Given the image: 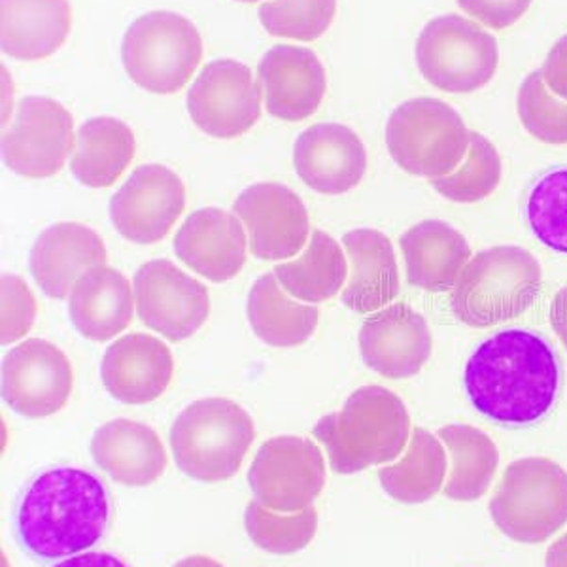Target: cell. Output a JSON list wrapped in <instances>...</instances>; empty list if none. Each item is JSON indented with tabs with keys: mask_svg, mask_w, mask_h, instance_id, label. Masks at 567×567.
I'll return each mask as SVG.
<instances>
[{
	"mask_svg": "<svg viewBox=\"0 0 567 567\" xmlns=\"http://www.w3.org/2000/svg\"><path fill=\"white\" fill-rule=\"evenodd\" d=\"M561 368L539 333L511 328L484 339L465 363L464 390L478 414L524 427L547 416L560 393Z\"/></svg>",
	"mask_w": 567,
	"mask_h": 567,
	"instance_id": "obj_1",
	"label": "cell"
},
{
	"mask_svg": "<svg viewBox=\"0 0 567 567\" xmlns=\"http://www.w3.org/2000/svg\"><path fill=\"white\" fill-rule=\"evenodd\" d=\"M109 523V492L101 478L78 467H55L34 478L16 516L21 545L42 560L93 547Z\"/></svg>",
	"mask_w": 567,
	"mask_h": 567,
	"instance_id": "obj_2",
	"label": "cell"
},
{
	"mask_svg": "<svg viewBox=\"0 0 567 567\" xmlns=\"http://www.w3.org/2000/svg\"><path fill=\"white\" fill-rule=\"evenodd\" d=\"M312 435L339 475L390 464L411 439V416L400 395L384 386H361L341 411L318 422Z\"/></svg>",
	"mask_w": 567,
	"mask_h": 567,
	"instance_id": "obj_3",
	"label": "cell"
},
{
	"mask_svg": "<svg viewBox=\"0 0 567 567\" xmlns=\"http://www.w3.org/2000/svg\"><path fill=\"white\" fill-rule=\"evenodd\" d=\"M539 261L520 246H492L467 261L452 291V312L470 328H492L524 315L542 296Z\"/></svg>",
	"mask_w": 567,
	"mask_h": 567,
	"instance_id": "obj_4",
	"label": "cell"
},
{
	"mask_svg": "<svg viewBox=\"0 0 567 567\" xmlns=\"http://www.w3.org/2000/svg\"><path fill=\"white\" fill-rule=\"evenodd\" d=\"M256 439L250 414L231 400L205 398L187 405L171 427L178 470L203 483L235 477Z\"/></svg>",
	"mask_w": 567,
	"mask_h": 567,
	"instance_id": "obj_5",
	"label": "cell"
},
{
	"mask_svg": "<svg viewBox=\"0 0 567 567\" xmlns=\"http://www.w3.org/2000/svg\"><path fill=\"white\" fill-rule=\"evenodd\" d=\"M470 144L464 117L441 99H411L388 117V152L409 175L430 181L452 175L464 162Z\"/></svg>",
	"mask_w": 567,
	"mask_h": 567,
	"instance_id": "obj_6",
	"label": "cell"
},
{
	"mask_svg": "<svg viewBox=\"0 0 567 567\" xmlns=\"http://www.w3.org/2000/svg\"><path fill=\"white\" fill-rule=\"evenodd\" d=\"M491 516L513 542H547L567 524V471L548 458L516 460L503 471Z\"/></svg>",
	"mask_w": 567,
	"mask_h": 567,
	"instance_id": "obj_7",
	"label": "cell"
},
{
	"mask_svg": "<svg viewBox=\"0 0 567 567\" xmlns=\"http://www.w3.org/2000/svg\"><path fill=\"white\" fill-rule=\"evenodd\" d=\"M203 59L197 27L181 13L150 12L131 23L123 37L122 61L142 90L171 95L186 87Z\"/></svg>",
	"mask_w": 567,
	"mask_h": 567,
	"instance_id": "obj_8",
	"label": "cell"
},
{
	"mask_svg": "<svg viewBox=\"0 0 567 567\" xmlns=\"http://www.w3.org/2000/svg\"><path fill=\"white\" fill-rule=\"evenodd\" d=\"M414 55L425 82L446 93L483 90L499 65L497 40L458 13L430 21L416 40Z\"/></svg>",
	"mask_w": 567,
	"mask_h": 567,
	"instance_id": "obj_9",
	"label": "cell"
},
{
	"mask_svg": "<svg viewBox=\"0 0 567 567\" xmlns=\"http://www.w3.org/2000/svg\"><path fill=\"white\" fill-rule=\"evenodd\" d=\"M254 496L267 509L299 513L309 509L326 486V460L317 443L280 435L259 446L248 471Z\"/></svg>",
	"mask_w": 567,
	"mask_h": 567,
	"instance_id": "obj_10",
	"label": "cell"
},
{
	"mask_svg": "<svg viewBox=\"0 0 567 567\" xmlns=\"http://www.w3.org/2000/svg\"><path fill=\"white\" fill-rule=\"evenodd\" d=\"M136 315L167 341H186L210 315L207 286L168 259H152L133 278Z\"/></svg>",
	"mask_w": 567,
	"mask_h": 567,
	"instance_id": "obj_11",
	"label": "cell"
},
{
	"mask_svg": "<svg viewBox=\"0 0 567 567\" xmlns=\"http://www.w3.org/2000/svg\"><path fill=\"white\" fill-rule=\"evenodd\" d=\"M72 130L74 117L63 104L50 97H23L2 135L4 163L25 178L58 175L74 150Z\"/></svg>",
	"mask_w": 567,
	"mask_h": 567,
	"instance_id": "obj_12",
	"label": "cell"
},
{
	"mask_svg": "<svg viewBox=\"0 0 567 567\" xmlns=\"http://www.w3.org/2000/svg\"><path fill=\"white\" fill-rule=\"evenodd\" d=\"M187 112L208 136L237 138L261 117V91L248 66L218 59L205 65L187 91Z\"/></svg>",
	"mask_w": 567,
	"mask_h": 567,
	"instance_id": "obj_13",
	"label": "cell"
},
{
	"mask_svg": "<svg viewBox=\"0 0 567 567\" xmlns=\"http://www.w3.org/2000/svg\"><path fill=\"white\" fill-rule=\"evenodd\" d=\"M186 208V186L175 171L150 163L135 168L110 199V219L123 239L154 245L167 237Z\"/></svg>",
	"mask_w": 567,
	"mask_h": 567,
	"instance_id": "obj_14",
	"label": "cell"
},
{
	"mask_svg": "<svg viewBox=\"0 0 567 567\" xmlns=\"http://www.w3.org/2000/svg\"><path fill=\"white\" fill-rule=\"evenodd\" d=\"M72 382L65 352L44 339H27L2 358V398L27 419L59 413L71 398Z\"/></svg>",
	"mask_w": 567,
	"mask_h": 567,
	"instance_id": "obj_15",
	"label": "cell"
},
{
	"mask_svg": "<svg viewBox=\"0 0 567 567\" xmlns=\"http://www.w3.org/2000/svg\"><path fill=\"white\" fill-rule=\"evenodd\" d=\"M248 233L250 251L264 261L288 259L303 250L310 219L301 197L277 182L245 189L233 207Z\"/></svg>",
	"mask_w": 567,
	"mask_h": 567,
	"instance_id": "obj_16",
	"label": "cell"
},
{
	"mask_svg": "<svg viewBox=\"0 0 567 567\" xmlns=\"http://www.w3.org/2000/svg\"><path fill=\"white\" fill-rule=\"evenodd\" d=\"M432 349V331L425 318L405 303L390 305L361 326V358L369 369L386 379L419 374Z\"/></svg>",
	"mask_w": 567,
	"mask_h": 567,
	"instance_id": "obj_17",
	"label": "cell"
},
{
	"mask_svg": "<svg viewBox=\"0 0 567 567\" xmlns=\"http://www.w3.org/2000/svg\"><path fill=\"white\" fill-rule=\"evenodd\" d=\"M293 167L305 186L318 194H347L368 171V150L347 125L317 123L297 136Z\"/></svg>",
	"mask_w": 567,
	"mask_h": 567,
	"instance_id": "obj_18",
	"label": "cell"
},
{
	"mask_svg": "<svg viewBox=\"0 0 567 567\" xmlns=\"http://www.w3.org/2000/svg\"><path fill=\"white\" fill-rule=\"evenodd\" d=\"M259 87L271 116L303 122L312 116L328 90V78L317 53L303 45L278 44L258 65Z\"/></svg>",
	"mask_w": 567,
	"mask_h": 567,
	"instance_id": "obj_19",
	"label": "cell"
},
{
	"mask_svg": "<svg viewBox=\"0 0 567 567\" xmlns=\"http://www.w3.org/2000/svg\"><path fill=\"white\" fill-rule=\"evenodd\" d=\"M243 221L235 214L208 207L187 216L175 237L176 258L210 282L221 284L239 275L246 261Z\"/></svg>",
	"mask_w": 567,
	"mask_h": 567,
	"instance_id": "obj_20",
	"label": "cell"
},
{
	"mask_svg": "<svg viewBox=\"0 0 567 567\" xmlns=\"http://www.w3.org/2000/svg\"><path fill=\"white\" fill-rule=\"evenodd\" d=\"M175 374L167 344L146 333H130L112 342L103 355L101 379L114 400L146 405L159 400Z\"/></svg>",
	"mask_w": 567,
	"mask_h": 567,
	"instance_id": "obj_21",
	"label": "cell"
},
{
	"mask_svg": "<svg viewBox=\"0 0 567 567\" xmlns=\"http://www.w3.org/2000/svg\"><path fill=\"white\" fill-rule=\"evenodd\" d=\"M106 265V246L97 233L76 221L48 227L34 240L29 269L40 290L53 299H65L84 272Z\"/></svg>",
	"mask_w": 567,
	"mask_h": 567,
	"instance_id": "obj_22",
	"label": "cell"
},
{
	"mask_svg": "<svg viewBox=\"0 0 567 567\" xmlns=\"http://www.w3.org/2000/svg\"><path fill=\"white\" fill-rule=\"evenodd\" d=\"M342 245L350 261V278L341 301L355 315H373L400 296L401 280L392 240L377 229L344 233Z\"/></svg>",
	"mask_w": 567,
	"mask_h": 567,
	"instance_id": "obj_23",
	"label": "cell"
},
{
	"mask_svg": "<svg viewBox=\"0 0 567 567\" xmlns=\"http://www.w3.org/2000/svg\"><path fill=\"white\" fill-rule=\"evenodd\" d=\"M91 456L101 470L125 486H148L167 470V452L150 425L110 420L91 439Z\"/></svg>",
	"mask_w": 567,
	"mask_h": 567,
	"instance_id": "obj_24",
	"label": "cell"
},
{
	"mask_svg": "<svg viewBox=\"0 0 567 567\" xmlns=\"http://www.w3.org/2000/svg\"><path fill=\"white\" fill-rule=\"evenodd\" d=\"M400 245L409 284L433 293L454 288L471 259L464 235L441 219H425L406 229Z\"/></svg>",
	"mask_w": 567,
	"mask_h": 567,
	"instance_id": "obj_25",
	"label": "cell"
},
{
	"mask_svg": "<svg viewBox=\"0 0 567 567\" xmlns=\"http://www.w3.org/2000/svg\"><path fill=\"white\" fill-rule=\"evenodd\" d=\"M131 284L122 272L99 265L84 272L69 297V317L80 336L106 342L133 322Z\"/></svg>",
	"mask_w": 567,
	"mask_h": 567,
	"instance_id": "obj_26",
	"label": "cell"
},
{
	"mask_svg": "<svg viewBox=\"0 0 567 567\" xmlns=\"http://www.w3.org/2000/svg\"><path fill=\"white\" fill-rule=\"evenodd\" d=\"M69 0H0V45L8 58H50L71 33Z\"/></svg>",
	"mask_w": 567,
	"mask_h": 567,
	"instance_id": "obj_27",
	"label": "cell"
},
{
	"mask_svg": "<svg viewBox=\"0 0 567 567\" xmlns=\"http://www.w3.org/2000/svg\"><path fill=\"white\" fill-rule=\"evenodd\" d=\"M136 152L133 131L116 117H91L80 125L71 171L87 187H110L130 167Z\"/></svg>",
	"mask_w": 567,
	"mask_h": 567,
	"instance_id": "obj_28",
	"label": "cell"
},
{
	"mask_svg": "<svg viewBox=\"0 0 567 567\" xmlns=\"http://www.w3.org/2000/svg\"><path fill=\"white\" fill-rule=\"evenodd\" d=\"M246 312L254 333L277 349H293L309 341L320 318L317 307L291 301L275 272H265L254 282Z\"/></svg>",
	"mask_w": 567,
	"mask_h": 567,
	"instance_id": "obj_29",
	"label": "cell"
},
{
	"mask_svg": "<svg viewBox=\"0 0 567 567\" xmlns=\"http://www.w3.org/2000/svg\"><path fill=\"white\" fill-rule=\"evenodd\" d=\"M437 437L451 452V475L446 478L445 496L454 502H475L491 488L499 452L483 430L467 424L441 427Z\"/></svg>",
	"mask_w": 567,
	"mask_h": 567,
	"instance_id": "obj_30",
	"label": "cell"
},
{
	"mask_svg": "<svg viewBox=\"0 0 567 567\" xmlns=\"http://www.w3.org/2000/svg\"><path fill=\"white\" fill-rule=\"evenodd\" d=\"M446 477V454L437 435L424 427H414L405 456L398 464L379 470L382 491L400 503L430 502L443 488Z\"/></svg>",
	"mask_w": 567,
	"mask_h": 567,
	"instance_id": "obj_31",
	"label": "cell"
},
{
	"mask_svg": "<svg viewBox=\"0 0 567 567\" xmlns=\"http://www.w3.org/2000/svg\"><path fill=\"white\" fill-rule=\"evenodd\" d=\"M284 290L305 303H323L341 291L349 277V261L331 235L312 233L303 254L275 267Z\"/></svg>",
	"mask_w": 567,
	"mask_h": 567,
	"instance_id": "obj_32",
	"label": "cell"
},
{
	"mask_svg": "<svg viewBox=\"0 0 567 567\" xmlns=\"http://www.w3.org/2000/svg\"><path fill=\"white\" fill-rule=\"evenodd\" d=\"M503 176V163L496 146L486 136L471 131V144L464 163L452 175L432 181L437 194L452 203L473 205L491 197Z\"/></svg>",
	"mask_w": 567,
	"mask_h": 567,
	"instance_id": "obj_33",
	"label": "cell"
},
{
	"mask_svg": "<svg viewBox=\"0 0 567 567\" xmlns=\"http://www.w3.org/2000/svg\"><path fill=\"white\" fill-rule=\"evenodd\" d=\"M246 534L256 547L271 555H293L309 547L317 537L318 513L315 507L280 515L256 499L245 511Z\"/></svg>",
	"mask_w": 567,
	"mask_h": 567,
	"instance_id": "obj_34",
	"label": "cell"
},
{
	"mask_svg": "<svg viewBox=\"0 0 567 567\" xmlns=\"http://www.w3.org/2000/svg\"><path fill=\"white\" fill-rule=\"evenodd\" d=\"M524 213L542 245L567 254V165L548 168L534 182Z\"/></svg>",
	"mask_w": 567,
	"mask_h": 567,
	"instance_id": "obj_35",
	"label": "cell"
},
{
	"mask_svg": "<svg viewBox=\"0 0 567 567\" xmlns=\"http://www.w3.org/2000/svg\"><path fill=\"white\" fill-rule=\"evenodd\" d=\"M267 33L278 39L317 40L337 16V0H272L258 10Z\"/></svg>",
	"mask_w": 567,
	"mask_h": 567,
	"instance_id": "obj_36",
	"label": "cell"
},
{
	"mask_svg": "<svg viewBox=\"0 0 567 567\" xmlns=\"http://www.w3.org/2000/svg\"><path fill=\"white\" fill-rule=\"evenodd\" d=\"M516 110L524 130L534 138L550 146H566L567 103L548 90L542 71L532 72L524 80L516 97Z\"/></svg>",
	"mask_w": 567,
	"mask_h": 567,
	"instance_id": "obj_37",
	"label": "cell"
},
{
	"mask_svg": "<svg viewBox=\"0 0 567 567\" xmlns=\"http://www.w3.org/2000/svg\"><path fill=\"white\" fill-rule=\"evenodd\" d=\"M2 323H0V342L8 347L20 341L33 329L37 318V299L33 291L20 277H2Z\"/></svg>",
	"mask_w": 567,
	"mask_h": 567,
	"instance_id": "obj_38",
	"label": "cell"
},
{
	"mask_svg": "<svg viewBox=\"0 0 567 567\" xmlns=\"http://www.w3.org/2000/svg\"><path fill=\"white\" fill-rule=\"evenodd\" d=\"M471 20L492 31H505L523 20L534 0H456Z\"/></svg>",
	"mask_w": 567,
	"mask_h": 567,
	"instance_id": "obj_39",
	"label": "cell"
},
{
	"mask_svg": "<svg viewBox=\"0 0 567 567\" xmlns=\"http://www.w3.org/2000/svg\"><path fill=\"white\" fill-rule=\"evenodd\" d=\"M543 80L556 97L567 103V34L556 40L542 66Z\"/></svg>",
	"mask_w": 567,
	"mask_h": 567,
	"instance_id": "obj_40",
	"label": "cell"
},
{
	"mask_svg": "<svg viewBox=\"0 0 567 567\" xmlns=\"http://www.w3.org/2000/svg\"><path fill=\"white\" fill-rule=\"evenodd\" d=\"M53 567H130L117 556L109 553H85V555L72 556Z\"/></svg>",
	"mask_w": 567,
	"mask_h": 567,
	"instance_id": "obj_41",
	"label": "cell"
},
{
	"mask_svg": "<svg viewBox=\"0 0 567 567\" xmlns=\"http://www.w3.org/2000/svg\"><path fill=\"white\" fill-rule=\"evenodd\" d=\"M550 326L567 350V286L556 293L550 303Z\"/></svg>",
	"mask_w": 567,
	"mask_h": 567,
	"instance_id": "obj_42",
	"label": "cell"
},
{
	"mask_svg": "<svg viewBox=\"0 0 567 567\" xmlns=\"http://www.w3.org/2000/svg\"><path fill=\"white\" fill-rule=\"evenodd\" d=\"M545 567H567V534L548 547Z\"/></svg>",
	"mask_w": 567,
	"mask_h": 567,
	"instance_id": "obj_43",
	"label": "cell"
},
{
	"mask_svg": "<svg viewBox=\"0 0 567 567\" xmlns=\"http://www.w3.org/2000/svg\"><path fill=\"white\" fill-rule=\"evenodd\" d=\"M175 567H226L224 564H219L218 560H214L210 556L195 555L187 556L184 560L175 564Z\"/></svg>",
	"mask_w": 567,
	"mask_h": 567,
	"instance_id": "obj_44",
	"label": "cell"
},
{
	"mask_svg": "<svg viewBox=\"0 0 567 567\" xmlns=\"http://www.w3.org/2000/svg\"><path fill=\"white\" fill-rule=\"evenodd\" d=\"M240 2H258V0H240Z\"/></svg>",
	"mask_w": 567,
	"mask_h": 567,
	"instance_id": "obj_45",
	"label": "cell"
}]
</instances>
